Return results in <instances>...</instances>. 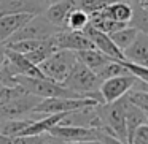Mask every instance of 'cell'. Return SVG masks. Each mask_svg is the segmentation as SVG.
Wrapping results in <instances>:
<instances>
[{
  "label": "cell",
  "mask_w": 148,
  "mask_h": 144,
  "mask_svg": "<svg viewBox=\"0 0 148 144\" xmlns=\"http://www.w3.org/2000/svg\"><path fill=\"white\" fill-rule=\"evenodd\" d=\"M96 116L99 119V130L110 136H115L121 143L126 141V120H124V103L123 98L113 103H100L96 106Z\"/></svg>",
  "instance_id": "obj_1"
},
{
  "label": "cell",
  "mask_w": 148,
  "mask_h": 144,
  "mask_svg": "<svg viewBox=\"0 0 148 144\" xmlns=\"http://www.w3.org/2000/svg\"><path fill=\"white\" fill-rule=\"evenodd\" d=\"M100 84H102V81L96 76L94 71L86 68L83 64L77 62L75 67L72 68L70 74L65 78V81L61 86H64L65 89L80 95L81 98H91L102 103V98H100V93H99Z\"/></svg>",
  "instance_id": "obj_2"
},
{
  "label": "cell",
  "mask_w": 148,
  "mask_h": 144,
  "mask_svg": "<svg viewBox=\"0 0 148 144\" xmlns=\"http://www.w3.org/2000/svg\"><path fill=\"white\" fill-rule=\"evenodd\" d=\"M14 86H19L29 95L37 98H81L80 95L73 93L72 90L65 89L61 84H56L49 79H38V78H26L18 76L14 78Z\"/></svg>",
  "instance_id": "obj_3"
},
{
  "label": "cell",
  "mask_w": 148,
  "mask_h": 144,
  "mask_svg": "<svg viewBox=\"0 0 148 144\" xmlns=\"http://www.w3.org/2000/svg\"><path fill=\"white\" fill-rule=\"evenodd\" d=\"M77 55L72 51H65V49H59L54 54H51L46 60H43L38 67L45 79H49L56 84H62L65 78L70 74L72 68L77 64Z\"/></svg>",
  "instance_id": "obj_4"
},
{
  "label": "cell",
  "mask_w": 148,
  "mask_h": 144,
  "mask_svg": "<svg viewBox=\"0 0 148 144\" xmlns=\"http://www.w3.org/2000/svg\"><path fill=\"white\" fill-rule=\"evenodd\" d=\"M94 105H99V101L91 98H43L34 108L32 114H38V116L64 114V112H72Z\"/></svg>",
  "instance_id": "obj_5"
},
{
  "label": "cell",
  "mask_w": 148,
  "mask_h": 144,
  "mask_svg": "<svg viewBox=\"0 0 148 144\" xmlns=\"http://www.w3.org/2000/svg\"><path fill=\"white\" fill-rule=\"evenodd\" d=\"M59 30L61 29H58L51 22H48V19L43 14H38V16H34L29 22L24 24L7 43L23 41V40H48L51 37H54Z\"/></svg>",
  "instance_id": "obj_6"
},
{
  "label": "cell",
  "mask_w": 148,
  "mask_h": 144,
  "mask_svg": "<svg viewBox=\"0 0 148 144\" xmlns=\"http://www.w3.org/2000/svg\"><path fill=\"white\" fill-rule=\"evenodd\" d=\"M137 78H134L132 74H124V76L118 78H110L107 81H102L99 87V93L102 103H113L116 100L123 98L129 90L134 87V84L137 82Z\"/></svg>",
  "instance_id": "obj_7"
},
{
  "label": "cell",
  "mask_w": 148,
  "mask_h": 144,
  "mask_svg": "<svg viewBox=\"0 0 148 144\" xmlns=\"http://www.w3.org/2000/svg\"><path fill=\"white\" fill-rule=\"evenodd\" d=\"M48 8L45 0H0V16L8 14H29L38 16Z\"/></svg>",
  "instance_id": "obj_8"
},
{
  "label": "cell",
  "mask_w": 148,
  "mask_h": 144,
  "mask_svg": "<svg viewBox=\"0 0 148 144\" xmlns=\"http://www.w3.org/2000/svg\"><path fill=\"white\" fill-rule=\"evenodd\" d=\"M56 48L65 49V51L78 52V51H86V49H94L92 43L88 40V37L83 32H75V30H67L62 29L53 37Z\"/></svg>",
  "instance_id": "obj_9"
},
{
  "label": "cell",
  "mask_w": 148,
  "mask_h": 144,
  "mask_svg": "<svg viewBox=\"0 0 148 144\" xmlns=\"http://www.w3.org/2000/svg\"><path fill=\"white\" fill-rule=\"evenodd\" d=\"M53 138L59 139L61 143H80V141H92L97 136V130L84 127H73V125H56L48 131Z\"/></svg>",
  "instance_id": "obj_10"
},
{
  "label": "cell",
  "mask_w": 148,
  "mask_h": 144,
  "mask_svg": "<svg viewBox=\"0 0 148 144\" xmlns=\"http://www.w3.org/2000/svg\"><path fill=\"white\" fill-rule=\"evenodd\" d=\"M81 32L84 33V35L88 37V40H89L91 43H92L94 49H97L99 52H102V54H105L107 57L113 59V60H118V62H124V57H123V52L119 51L118 48H116L115 45H113V41L110 40L108 35H105V33L99 32V30H96L94 27L89 26V22H88V26L84 27Z\"/></svg>",
  "instance_id": "obj_11"
},
{
  "label": "cell",
  "mask_w": 148,
  "mask_h": 144,
  "mask_svg": "<svg viewBox=\"0 0 148 144\" xmlns=\"http://www.w3.org/2000/svg\"><path fill=\"white\" fill-rule=\"evenodd\" d=\"M123 57L129 64H135L147 68L148 65V33L138 32L129 48L123 51Z\"/></svg>",
  "instance_id": "obj_12"
},
{
  "label": "cell",
  "mask_w": 148,
  "mask_h": 144,
  "mask_svg": "<svg viewBox=\"0 0 148 144\" xmlns=\"http://www.w3.org/2000/svg\"><path fill=\"white\" fill-rule=\"evenodd\" d=\"M77 2L78 0H62V2H58V3L48 5L43 16L48 19V22H51L54 27L62 30L65 29V22H67L69 14L77 8Z\"/></svg>",
  "instance_id": "obj_13"
},
{
  "label": "cell",
  "mask_w": 148,
  "mask_h": 144,
  "mask_svg": "<svg viewBox=\"0 0 148 144\" xmlns=\"http://www.w3.org/2000/svg\"><path fill=\"white\" fill-rule=\"evenodd\" d=\"M32 18L34 16H29V14H8V16H0V45L3 46Z\"/></svg>",
  "instance_id": "obj_14"
},
{
  "label": "cell",
  "mask_w": 148,
  "mask_h": 144,
  "mask_svg": "<svg viewBox=\"0 0 148 144\" xmlns=\"http://www.w3.org/2000/svg\"><path fill=\"white\" fill-rule=\"evenodd\" d=\"M123 103H124V120H126V141H131L134 131L142 125H148V117L147 112L140 111L138 108H135L134 105L127 101L123 97Z\"/></svg>",
  "instance_id": "obj_15"
},
{
  "label": "cell",
  "mask_w": 148,
  "mask_h": 144,
  "mask_svg": "<svg viewBox=\"0 0 148 144\" xmlns=\"http://www.w3.org/2000/svg\"><path fill=\"white\" fill-rule=\"evenodd\" d=\"M75 55H77V60L80 62V64H83L84 67L89 68V70L94 71V73H96V71H99L105 64H108V62L113 60V59L107 57L105 54L99 52L97 49H86V51H78V52H75Z\"/></svg>",
  "instance_id": "obj_16"
},
{
  "label": "cell",
  "mask_w": 148,
  "mask_h": 144,
  "mask_svg": "<svg viewBox=\"0 0 148 144\" xmlns=\"http://www.w3.org/2000/svg\"><path fill=\"white\" fill-rule=\"evenodd\" d=\"M100 13L112 21H116V22H121V24H129V21L132 18V3L116 0Z\"/></svg>",
  "instance_id": "obj_17"
},
{
  "label": "cell",
  "mask_w": 148,
  "mask_h": 144,
  "mask_svg": "<svg viewBox=\"0 0 148 144\" xmlns=\"http://www.w3.org/2000/svg\"><path fill=\"white\" fill-rule=\"evenodd\" d=\"M129 27H134L138 32L148 33V11L147 2H138L135 0V5H132V18L127 24Z\"/></svg>",
  "instance_id": "obj_18"
},
{
  "label": "cell",
  "mask_w": 148,
  "mask_h": 144,
  "mask_svg": "<svg viewBox=\"0 0 148 144\" xmlns=\"http://www.w3.org/2000/svg\"><path fill=\"white\" fill-rule=\"evenodd\" d=\"M56 51H58V48H56L54 41H53V37H51V38H48V40H43L35 51L30 52V54H27V55H24V57H26L30 64L40 65L43 60H46L51 54H54Z\"/></svg>",
  "instance_id": "obj_19"
},
{
  "label": "cell",
  "mask_w": 148,
  "mask_h": 144,
  "mask_svg": "<svg viewBox=\"0 0 148 144\" xmlns=\"http://www.w3.org/2000/svg\"><path fill=\"white\" fill-rule=\"evenodd\" d=\"M137 33H138L137 29L127 26V27H124V29L118 30V32L112 33V35H108V37H110V40L113 41V45H115L116 48L123 52L126 48H129V46L132 45V41L135 40Z\"/></svg>",
  "instance_id": "obj_20"
},
{
  "label": "cell",
  "mask_w": 148,
  "mask_h": 144,
  "mask_svg": "<svg viewBox=\"0 0 148 144\" xmlns=\"http://www.w3.org/2000/svg\"><path fill=\"white\" fill-rule=\"evenodd\" d=\"M124 62H118V60L108 62V64H105L99 71H96V76L99 78L100 81H107V79H110V78H118V76H124V74H131L126 70Z\"/></svg>",
  "instance_id": "obj_21"
},
{
  "label": "cell",
  "mask_w": 148,
  "mask_h": 144,
  "mask_svg": "<svg viewBox=\"0 0 148 144\" xmlns=\"http://www.w3.org/2000/svg\"><path fill=\"white\" fill-rule=\"evenodd\" d=\"M113 2H116V0H78L77 8L81 10L83 13H86L88 16H91V14H96L99 11L105 10Z\"/></svg>",
  "instance_id": "obj_22"
},
{
  "label": "cell",
  "mask_w": 148,
  "mask_h": 144,
  "mask_svg": "<svg viewBox=\"0 0 148 144\" xmlns=\"http://www.w3.org/2000/svg\"><path fill=\"white\" fill-rule=\"evenodd\" d=\"M89 22V16L86 13H83L81 10L75 8L67 18V22H65V29L67 30H75V32H81L84 27Z\"/></svg>",
  "instance_id": "obj_23"
},
{
  "label": "cell",
  "mask_w": 148,
  "mask_h": 144,
  "mask_svg": "<svg viewBox=\"0 0 148 144\" xmlns=\"http://www.w3.org/2000/svg\"><path fill=\"white\" fill-rule=\"evenodd\" d=\"M124 98L127 100L131 105H134L135 108H138L140 111L148 114V90H135L131 89L124 95Z\"/></svg>",
  "instance_id": "obj_24"
},
{
  "label": "cell",
  "mask_w": 148,
  "mask_h": 144,
  "mask_svg": "<svg viewBox=\"0 0 148 144\" xmlns=\"http://www.w3.org/2000/svg\"><path fill=\"white\" fill-rule=\"evenodd\" d=\"M26 93L19 86H14V87H5V86H0V103H5L11 98H16V97Z\"/></svg>",
  "instance_id": "obj_25"
},
{
  "label": "cell",
  "mask_w": 148,
  "mask_h": 144,
  "mask_svg": "<svg viewBox=\"0 0 148 144\" xmlns=\"http://www.w3.org/2000/svg\"><path fill=\"white\" fill-rule=\"evenodd\" d=\"M127 144H148V125L138 127Z\"/></svg>",
  "instance_id": "obj_26"
},
{
  "label": "cell",
  "mask_w": 148,
  "mask_h": 144,
  "mask_svg": "<svg viewBox=\"0 0 148 144\" xmlns=\"http://www.w3.org/2000/svg\"><path fill=\"white\" fill-rule=\"evenodd\" d=\"M96 139H97V141H100L102 144H124V143H121L119 139H116L115 136H110V135L102 133V131H97Z\"/></svg>",
  "instance_id": "obj_27"
},
{
  "label": "cell",
  "mask_w": 148,
  "mask_h": 144,
  "mask_svg": "<svg viewBox=\"0 0 148 144\" xmlns=\"http://www.w3.org/2000/svg\"><path fill=\"white\" fill-rule=\"evenodd\" d=\"M69 144H102V143L97 139H92V141H80V143H69Z\"/></svg>",
  "instance_id": "obj_28"
},
{
  "label": "cell",
  "mask_w": 148,
  "mask_h": 144,
  "mask_svg": "<svg viewBox=\"0 0 148 144\" xmlns=\"http://www.w3.org/2000/svg\"><path fill=\"white\" fill-rule=\"evenodd\" d=\"M3 59H5V48H3L2 45H0V65H2Z\"/></svg>",
  "instance_id": "obj_29"
},
{
  "label": "cell",
  "mask_w": 148,
  "mask_h": 144,
  "mask_svg": "<svg viewBox=\"0 0 148 144\" xmlns=\"http://www.w3.org/2000/svg\"><path fill=\"white\" fill-rule=\"evenodd\" d=\"M48 5H53V3H58V2H62V0H45Z\"/></svg>",
  "instance_id": "obj_30"
},
{
  "label": "cell",
  "mask_w": 148,
  "mask_h": 144,
  "mask_svg": "<svg viewBox=\"0 0 148 144\" xmlns=\"http://www.w3.org/2000/svg\"><path fill=\"white\" fill-rule=\"evenodd\" d=\"M119 2H127V0H119ZM138 2H147V0H138Z\"/></svg>",
  "instance_id": "obj_31"
}]
</instances>
